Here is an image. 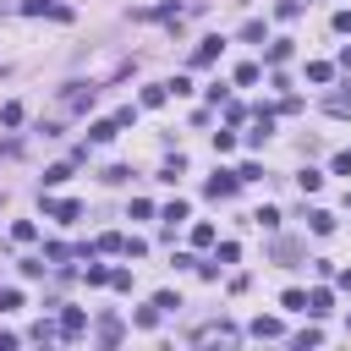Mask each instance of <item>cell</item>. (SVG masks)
Instances as JSON below:
<instances>
[{
    "label": "cell",
    "instance_id": "6da1fadb",
    "mask_svg": "<svg viewBox=\"0 0 351 351\" xmlns=\"http://www.w3.org/2000/svg\"><path fill=\"white\" fill-rule=\"evenodd\" d=\"M203 192H208V197H214V203H230V197H236V192H241V176H236V170H214V176H208V186H203Z\"/></svg>",
    "mask_w": 351,
    "mask_h": 351
},
{
    "label": "cell",
    "instance_id": "7a4b0ae2",
    "mask_svg": "<svg viewBox=\"0 0 351 351\" xmlns=\"http://www.w3.org/2000/svg\"><path fill=\"white\" fill-rule=\"evenodd\" d=\"M132 22H170V27H181V5H176V0H165V5H137Z\"/></svg>",
    "mask_w": 351,
    "mask_h": 351
},
{
    "label": "cell",
    "instance_id": "3957f363",
    "mask_svg": "<svg viewBox=\"0 0 351 351\" xmlns=\"http://www.w3.org/2000/svg\"><path fill=\"white\" fill-rule=\"evenodd\" d=\"M16 11H22V16H55V22H71V5H60V0H22Z\"/></svg>",
    "mask_w": 351,
    "mask_h": 351
},
{
    "label": "cell",
    "instance_id": "277c9868",
    "mask_svg": "<svg viewBox=\"0 0 351 351\" xmlns=\"http://www.w3.org/2000/svg\"><path fill=\"white\" fill-rule=\"evenodd\" d=\"M44 214L60 219V225H71V219H82V203L77 197H44Z\"/></svg>",
    "mask_w": 351,
    "mask_h": 351
},
{
    "label": "cell",
    "instance_id": "5b68a950",
    "mask_svg": "<svg viewBox=\"0 0 351 351\" xmlns=\"http://www.w3.org/2000/svg\"><path fill=\"white\" fill-rule=\"evenodd\" d=\"M225 55V38L219 33H208V38H197V49H192V66H214Z\"/></svg>",
    "mask_w": 351,
    "mask_h": 351
},
{
    "label": "cell",
    "instance_id": "8992f818",
    "mask_svg": "<svg viewBox=\"0 0 351 351\" xmlns=\"http://www.w3.org/2000/svg\"><path fill=\"white\" fill-rule=\"evenodd\" d=\"M82 335H88V313L82 307H66L60 313V340H82Z\"/></svg>",
    "mask_w": 351,
    "mask_h": 351
},
{
    "label": "cell",
    "instance_id": "52a82bcc",
    "mask_svg": "<svg viewBox=\"0 0 351 351\" xmlns=\"http://www.w3.org/2000/svg\"><path fill=\"white\" fill-rule=\"evenodd\" d=\"M280 335H285L280 318H252V340H280Z\"/></svg>",
    "mask_w": 351,
    "mask_h": 351
},
{
    "label": "cell",
    "instance_id": "ba28073f",
    "mask_svg": "<svg viewBox=\"0 0 351 351\" xmlns=\"http://www.w3.org/2000/svg\"><path fill=\"white\" fill-rule=\"evenodd\" d=\"M93 335H99V346H121V335H126V329H121V318H99V329H93Z\"/></svg>",
    "mask_w": 351,
    "mask_h": 351
},
{
    "label": "cell",
    "instance_id": "9c48e42d",
    "mask_svg": "<svg viewBox=\"0 0 351 351\" xmlns=\"http://www.w3.org/2000/svg\"><path fill=\"white\" fill-rule=\"evenodd\" d=\"M93 93H99V88H82V82H71L66 104H71V110H93Z\"/></svg>",
    "mask_w": 351,
    "mask_h": 351
},
{
    "label": "cell",
    "instance_id": "30bf717a",
    "mask_svg": "<svg viewBox=\"0 0 351 351\" xmlns=\"http://www.w3.org/2000/svg\"><path fill=\"white\" fill-rule=\"evenodd\" d=\"M307 225H313V236H329L335 230V214L329 208H307Z\"/></svg>",
    "mask_w": 351,
    "mask_h": 351
},
{
    "label": "cell",
    "instance_id": "8fae6325",
    "mask_svg": "<svg viewBox=\"0 0 351 351\" xmlns=\"http://www.w3.org/2000/svg\"><path fill=\"white\" fill-rule=\"evenodd\" d=\"M329 307H335V296H329L324 285H318V291H307V313H313V318H324Z\"/></svg>",
    "mask_w": 351,
    "mask_h": 351
},
{
    "label": "cell",
    "instance_id": "7c38bea8",
    "mask_svg": "<svg viewBox=\"0 0 351 351\" xmlns=\"http://www.w3.org/2000/svg\"><path fill=\"white\" fill-rule=\"evenodd\" d=\"M324 110H329V115H351V82H346L340 93H329V99H324Z\"/></svg>",
    "mask_w": 351,
    "mask_h": 351
},
{
    "label": "cell",
    "instance_id": "4fadbf2b",
    "mask_svg": "<svg viewBox=\"0 0 351 351\" xmlns=\"http://www.w3.org/2000/svg\"><path fill=\"white\" fill-rule=\"evenodd\" d=\"M285 60H291V38H274L269 55H263V66H285Z\"/></svg>",
    "mask_w": 351,
    "mask_h": 351
},
{
    "label": "cell",
    "instance_id": "5bb4252c",
    "mask_svg": "<svg viewBox=\"0 0 351 351\" xmlns=\"http://www.w3.org/2000/svg\"><path fill=\"white\" fill-rule=\"evenodd\" d=\"M170 99V82H154V88H143V110H159Z\"/></svg>",
    "mask_w": 351,
    "mask_h": 351
},
{
    "label": "cell",
    "instance_id": "9a60e30c",
    "mask_svg": "<svg viewBox=\"0 0 351 351\" xmlns=\"http://www.w3.org/2000/svg\"><path fill=\"white\" fill-rule=\"evenodd\" d=\"M115 132H121V126H115V115H110V121H93V126H88V143H110Z\"/></svg>",
    "mask_w": 351,
    "mask_h": 351
},
{
    "label": "cell",
    "instance_id": "2e32d148",
    "mask_svg": "<svg viewBox=\"0 0 351 351\" xmlns=\"http://www.w3.org/2000/svg\"><path fill=\"white\" fill-rule=\"evenodd\" d=\"M93 252H126V236H121V230H104V236L93 241Z\"/></svg>",
    "mask_w": 351,
    "mask_h": 351
},
{
    "label": "cell",
    "instance_id": "e0dca14e",
    "mask_svg": "<svg viewBox=\"0 0 351 351\" xmlns=\"http://www.w3.org/2000/svg\"><path fill=\"white\" fill-rule=\"evenodd\" d=\"M258 77H263V66H258V60H241V66H236V82H241V88H252Z\"/></svg>",
    "mask_w": 351,
    "mask_h": 351
},
{
    "label": "cell",
    "instance_id": "ac0fdd59",
    "mask_svg": "<svg viewBox=\"0 0 351 351\" xmlns=\"http://www.w3.org/2000/svg\"><path fill=\"white\" fill-rule=\"evenodd\" d=\"M186 214H192V208H186V203H181V197H176V203H170V208H165V230H170V236H176V225H181V219H186Z\"/></svg>",
    "mask_w": 351,
    "mask_h": 351
},
{
    "label": "cell",
    "instance_id": "d6986e66",
    "mask_svg": "<svg viewBox=\"0 0 351 351\" xmlns=\"http://www.w3.org/2000/svg\"><path fill=\"white\" fill-rule=\"evenodd\" d=\"M280 307H285V313H307V291H296V285H291V291L280 296Z\"/></svg>",
    "mask_w": 351,
    "mask_h": 351
},
{
    "label": "cell",
    "instance_id": "ffe728a7",
    "mask_svg": "<svg viewBox=\"0 0 351 351\" xmlns=\"http://www.w3.org/2000/svg\"><path fill=\"white\" fill-rule=\"evenodd\" d=\"M241 38H247V44H263V38H269V22H258V16H252V22L241 27Z\"/></svg>",
    "mask_w": 351,
    "mask_h": 351
},
{
    "label": "cell",
    "instance_id": "44dd1931",
    "mask_svg": "<svg viewBox=\"0 0 351 351\" xmlns=\"http://www.w3.org/2000/svg\"><path fill=\"white\" fill-rule=\"evenodd\" d=\"M329 77H335L329 60H307V82H329Z\"/></svg>",
    "mask_w": 351,
    "mask_h": 351
},
{
    "label": "cell",
    "instance_id": "7402d4cb",
    "mask_svg": "<svg viewBox=\"0 0 351 351\" xmlns=\"http://www.w3.org/2000/svg\"><path fill=\"white\" fill-rule=\"evenodd\" d=\"M296 186H302V192H318V186H324V170H313V165H307V170L296 176Z\"/></svg>",
    "mask_w": 351,
    "mask_h": 351
},
{
    "label": "cell",
    "instance_id": "603a6c76",
    "mask_svg": "<svg viewBox=\"0 0 351 351\" xmlns=\"http://www.w3.org/2000/svg\"><path fill=\"white\" fill-rule=\"evenodd\" d=\"M252 225H263V230H280V208H269V203H263V208L252 214Z\"/></svg>",
    "mask_w": 351,
    "mask_h": 351
},
{
    "label": "cell",
    "instance_id": "cb8c5ba5",
    "mask_svg": "<svg viewBox=\"0 0 351 351\" xmlns=\"http://www.w3.org/2000/svg\"><path fill=\"white\" fill-rule=\"evenodd\" d=\"M60 181H71V165H49L44 170V186H60Z\"/></svg>",
    "mask_w": 351,
    "mask_h": 351
},
{
    "label": "cell",
    "instance_id": "d4e9b609",
    "mask_svg": "<svg viewBox=\"0 0 351 351\" xmlns=\"http://www.w3.org/2000/svg\"><path fill=\"white\" fill-rule=\"evenodd\" d=\"M33 236H38L33 219H16V225H11V241H33Z\"/></svg>",
    "mask_w": 351,
    "mask_h": 351
},
{
    "label": "cell",
    "instance_id": "484cf974",
    "mask_svg": "<svg viewBox=\"0 0 351 351\" xmlns=\"http://www.w3.org/2000/svg\"><path fill=\"white\" fill-rule=\"evenodd\" d=\"M274 16H280V22H291V16H302V0H280V5H274Z\"/></svg>",
    "mask_w": 351,
    "mask_h": 351
},
{
    "label": "cell",
    "instance_id": "4316f807",
    "mask_svg": "<svg viewBox=\"0 0 351 351\" xmlns=\"http://www.w3.org/2000/svg\"><path fill=\"white\" fill-rule=\"evenodd\" d=\"M192 247H214V225H192Z\"/></svg>",
    "mask_w": 351,
    "mask_h": 351
},
{
    "label": "cell",
    "instance_id": "83f0119b",
    "mask_svg": "<svg viewBox=\"0 0 351 351\" xmlns=\"http://www.w3.org/2000/svg\"><path fill=\"white\" fill-rule=\"evenodd\" d=\"M44 258H49V263H66V258H71V247H66V241H49V247H44Z\"/></svg>",
    "mask_w": 351,
    "mask_h": 351
},
{
    "label": "cell",
    "instance_id": "f1b7e54d",
    "mask_svg": "<svg viewBox=\"0 0 351 351\" xmlns=\"http://www.w3.org/2000/svg\"><path fill=\"white\" fill-rule=\"evenodd\" d=\"M88 285H110V269H104V263H93V258H88Z\"/></svg>",
    "mask_w": 351,
    "mask_h": 351
},
{
    "label": "cell",
    "instance_id": "f546056e",
    "mask_svg": "<svg viewBox=\"0 0 351 351\" xmlns=\"http://www.w3.org/2000/svg\"><path fill=\"white\" fill-rule=\"evenodd\" d=\"M154 307H159V313H176V307H181V296H176V291H159V296H154Z\"/></svg>",
    "mask_w": 351,
    "mask_h": 351
},
{
    "label": "cell",
    "instance_id": "4dcf8cb0",
    "mask_svg": "<svg viewBox=\"0 0 351 351\" xmlns=\"http://www.w3.org/2000/svg\"><path fill=\"white\" fill-rule=\"evenodd\" d=\"M11 307H22V291H16V285H5V291H0V313H11Z\"/></svg>",
    "mask_w": 351,
    "mask_h": 351
},
{
    "label": "cell",
    "instance_id": "1f68e13d",
    "mask_svg": "<svg viewBox=\"0 0 351 351\" xmlns=\"http://www.w3.org/2000/svg\"><path fill=\"white\" fill-rule=\"evenodd\" d=\"M329 170H335V176H351V148H340V154L329 159Z\"/></svg>",
    "mask_w": 351,
    "mask_h": 351
},
{
    "label": "cell",
    "instance_id": "d6a6232c",
    "mask_svg": "<svg viewBox=\"0 0 351 351\" xmlns=\"http://www.w3.org/2000/svg\"><path fill=\"white\" fill-rule=\"evenodd\" d=\"M0 121H5V126H22V104H16V99H11V104H5V110H0Z\"/></svg>",
    "mask_w": 351,
    "mask_h": 351
},
{
    "label": "cell",
    "instance_id": "836d02e7",
    "mask_svg": "<svg viewBox=\"0 0 351 351\" xmlns=\"http://www.w3.org/2000/svg\"><path fill=\"white\" fill-rule=\"evenodd\" d=\"M214 154H236V137L230 132H214Z\"/></svg>",
    "mask_w": 351,
    "mask_h": 351
},
{
    "label": "cell",
    "instance_id": "e575fe53",
    "mask_svg": "<svg viewBox=\"0 0 351 351\" xmlns=\"http://www.w3.org/2000/svg\"><path fill=\"white\" fill-rule=\"evenodd\" d=\"M104 181H110V186H121V181H132V170H126V165H110V170H104Z\"/></svg>",
    "mask_w": 351,
    "mask_h": 351
},
{
    "label": "cell",
    "instance_id": "d590c367",
    "mask_svg": "<svg viewBox=\"0 0 351 351\" xmlns=\"http://www.w3.org/2000/svg\"><path fill=\"white\" fill-rule=\"evenodd\" d=\"M236 176H241V181H263V165H258V159H247V165H241Z\"/></svg>",
    "mask_w": 351,
    "mask_h": 351
},
{
    "label": "cell",
    "instance_id": "8d00e7d4",
    "mask_svg": "<svg viewBox=\"0 0 351 351\" xmlns=\"http://www.w3.org/2000/svg\"><path fill=\"white\" fill-rule=\"evenodd\" d=\"M214 258H219V263H236V258H241V247H236V241H219V252H214Z\"/></svg>",
    "mask_w": 351,
    "mask_h": 351
},
{
    "label": "cell",
    "instance_id": "74e56055",
    "mask_svg": "<svg viewBox=\"0 0 351 351\" xmlns=\"http://www.w3.org/2000/svg\"><path fill=\"white\" fill-rule=\"evenodd\" d=\"M274 258H280V263L291 269V258H296V241H274Z\"/></svg>",
    "mask_w": 351,
    "mask_h": 351
},
{
    "label": "cell",
    "instance_id": "f35d334b",
    "mask_svg": "<svg viewBox=\"0 0 351 351\" xmlns=\"http://www.w3.org/2000/svg\"><path fill=\"white\" fill-rule=\"evenodd\" d=\"M44 269H49V263H44V258H22V274H27V280H38V274H44Z\"/></svg>",
    "mask_w": 351,
    "mask_h": 351
},
{
    "label": "cell",
    "instance_id": "ab89813d",
    "mask_svg": "<svg viewBox=\"0 0 351 351\" xmlns=\"http://www.w3.org/2000/svg\"><path fill=\"white\" fill-rule=\"evenodd\" d=\"M110 285L115 291H132V269H110Z\"/></svg>",
    "mask_w": 351,
    "mask_h": 351
},
{
    "label": "cell",
    "instance_id": "60d3db41",
    "mask_svg": "<svg viewBox=\"0 0 351 351\" xmlns=\"http://www.w3.org/2000/svg\"><path fill=\"white\" fill-rule=\"evenodd\" d=\"M137 324H143V329H154V324H159V307H154V302H148V307H137Z\"/></svg>",
    "mask_w": 351,
    "mask_h": 351
},
{
    "label": "cell",
    "instance_id": "b9f144b4",
    "mask_svg": "<svg viewBox=\"0 0 351 351\" xmlns=\"http://www.w3.org/2000/svg\"><path fill=\"white\" fill-rule=\"evenodd\" d=\"M335 33H351V11H335Z\"/></svg>",
    "mask_w": 351,
    "mask_h": 351
},
{
    "label": "cell",
    "instance_id": "7bdbcfd3",
    "mask_svg": "<svg viewBox=\"0 0 351 351\" xmlns=\"http://www.w3.org/2000/svg\"><path fill=\"white\" fill-rule=\"evenodd\" d=\"M11 346H16V335H11V329H0V351H11Z\"/></svg>",
    "mask_w": 351,
    "mask_h": 351
},
{
    "label": "cell",
    "instance_id": "ee69618b",
    "mask_svg": "<svg viewBox=\"0 0 351 351\" xmlns=\"http://www.w3.org/2000/svg\"><path fill=\"white\" fill-rule=\"evenodd\" d=\"M340 66H346V71H351V44H346V49H340Z\"/></svg>",
    "mask_w": 351,
    "mask_h": 351
},
{
    "label": "cell",
    "instance_id": "f6af8a7d",
    "mask_svg": "<svg viewBox=\"0 0 351 351\" xmlns=\"http://www.w3.org/2000/svg\"><path fill=\"white\" fill-rule=\"evenodd\" d=\"M335 280H340V285H346V291H351V269H346V274H335Z\"/></svg>",
    "mask_w": 351,
    "mask_h": 351
}]
</instances>
